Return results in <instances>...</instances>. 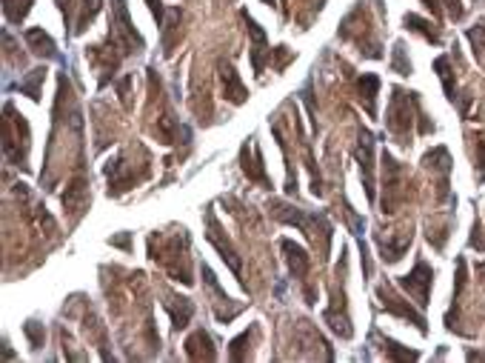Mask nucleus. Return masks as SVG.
<instances>
[{
	"instance_id": "2eb2a0df",
	"label": "nucleus",
	"mask_w": 485,
	"mask_h": 363,
	"mask_svg": "<svg viewBox=\"0 0 485 363\" xmlns=\"http://www.w3.org/2000/svg\"><path fill=\"white\" fill-rule=\"evenodd\" d=\"M280 249L286 252V263H289L292 275H294V278H300V280H306V275H309V269H311V258L306 255V249H303L300 243L289 241V238H283V241H280Z\"/></svg>"
},
{
	"instance_id": "f3484780",
	"label": "nucleus",
	"mask_w": 485,
	"mask_h": 363,
	"mask_svg": "<svg viewBox=\"0 0 485 363\" xmlns=\"http://www.w3.org/2000/svg\"><path fill=\"white\" fill-rule=\"evenodd\" d=\"M377 246H380V258H383L385 263H397V261L405 255V249L411 246V232H400L397 238H383V235H377Z\"/></svg>"
},
{
	"instance_id": "c85d7f7f",
	"label": "nucleus",
	"mask_w": 485,
	"mask_h": 363,
	"mask_svg": "<svg viewBox=\"0 0 485 363\" xmlns=\"http://www.w3.org/2000/svg\"><path fill=\"white\" fill-rule=\"evenodd\" d=\"M383 346H385V354H388L391 360H420V352L405 349V346H400V343H397V340H391V337H385V340H383Z\"/></svg>"
},
{
	"instance_id": "f8f14e48",
	"label": "nucleus",
	"mask_w": 485,
	"mask_h": 363,
	"mask_svg": "<svg viewBox=\"0 0 485 363\" xmlns=\"http://www.w3.org/2000/svg\"><path fill=\"white\" fill-rule=\"evenodd\" d=\"M106 174H109V195H112V198L123 195L126 189H132V186L137 184V180H143V177H146V174H134L123 157L112 160V163L106 166Z\"/></svg>"
},
{
	"instance_id": "b1692460",
	"label": "nucleus",
	"mask_w": 485,
	"mask_h": 363,
	"mask_svg": "<svg viewBox=\"0 0 485 363\" xmlns=\"http://www.w3.org/2000/svg\"><path fill=\"white\" fill-rule=\"evenodd\" d=\"M434 69H437V75H439V80H442V89H445V98L451 100V103H459V95H457V83H454V75H451V60L442 55V58H437L434 60Z\"/></svg>"
},
{
	"instance_id": "dca6fc26",
	"label": "nucleus",
	"mask_w": 485,
	"mask_h": 363,
	"mask_svg": "<svg viewBox=\"0 0 485 363\" xmlns=\"http://www.w3.org/2000/svg\"><path fill=\"white\" fill-rule=\"evenodd\" d=\"M26 43H29V49L35 55H41L46 60H60L63 63V55L58 52V43L49 38V32H43V29H26Z\"/></svg>"
},
{
	"instance_id": "2f4dec72",
	"label": "nucleus",
	"mask_w": 485,
	"mask_h": 363,
	"mask_svg": "<svg viewBox=\"0 0 485 363\" xmlns=\"http://www.w3.org/2000/svg\"><path fill=\"white\" fill-rule=\"evenodd\" d=\"M465 35H468V41H471L474 52H482V49H485V21H482L479 26H471Z\"/></svg>"
},
{
	"instance_id": "58836bf2",
	"label": "nucleus",
	"mask_w": 485,
	"mask_h": 363,
	"mask_svg": "<svg viewBox=\"0 0 485 363\" xmlns=\"http://www.w3.org/2000/svg\"><path fill=\"white\" fill-rule=\"evenodd\" d=\"M149 9H151V15H154V21H157V23H163V18H166V6H163V0H149Z\"/></svg>"
},
{
	"instance_id": "72a5a7b5",
	"label": "nucleus",
	"mask_w": 485,
	"mask_h": 363,
	"mask_svg": "<svg viewBox=\"0 0 485 363\" xmlns=\"http://www.w3.org/2000/svg\"><path fill=\"white\" fill-rule=\"evenodd\" d=\"M476 177L485 180V135L476 137Z\"/></svg>"
},
{
	"instance_id": "1a4fd4ad",
	"label": "nucleus",
	"mask_w": 485,
	"mask_h": 363,
	"mask_svg": "<svg viewBox=\"0 0 485 363\" xmlns=\"http://www.w3.org/2000/svg\"><path fill=\"white\" fill-rule=\"evenodd\" d=\"M354 157L360 163V177H363L366 195H368V201H374V135L368 129H360Z\"/></svg>"
},
{
	"instance_id": "4c0bfd02",
	"label": "nucleus",
	"mask_w": 485,
	"mask_h": 363,
	"mask_svg": "<svg viewBox=\"0 0 485 363\" xmlns=\"http://www.w3.org/2000/svg\"><path fill=\"white\" fill-rule=\"evenodd\" d=\"M275 55H277V72H283V69H286V63L294 58V55H292L286 46H277V49H275Z\"/></svg>"
},
{
	"instance_id": "f704fd0d",
	"label": "nucleus",
	"mask_w": 485,
	"mask_h": 363,
	"mask_svg": "<svg viewBox=\"0 0 485 363\" xmlns=\"http://www.w3.org/2000/svg\"><path fill=\"white\" fill-rule=\"evenodd\" d=\"M439 4H445V9H448V18H451V21H459V18L465 15L462 0H439Z\"/></svg>"
},
{
	"instance_id": "a211bd4d",
	"label": "nucleus",
	"mask_w": 485,
	"mask_h": 363,
	"mask_svg": "<svg viewBox=\"0 0 485 363\" xmlns=\"http://www.w3.org/2000/svg\"><path fill=\"white\" fill-rule=\"evenodd\" d=\"M180 21H183V9L180 6H171L166 9V18H163V55L169 58L174 52V43L180 38Z\"/></svg>"
},
{
	"instance_id": "f257e3e1",
	"label": "nucleus",
	"mask_w": 485,
	"mask_h": 363,
	"mask_svg": "<svg viewBox=\"0 0 485 363\" xmlns=\"http://www.w3.org/2000/svg\"><path fill=\"white\" fill-rule=\"evenodd\" d=\"M269 209H272V215L277 218V221H283V223H292V226H297V229H303L306 232V238L314 243V246H320V258H326L329 255V243H331V223H329V218L326 215H309V212H300V209H294V206H286L283 201H269Z\"/></svg>"
},
{
	"instance_id": "6ab92c4d",
	"label": "nucleus",
	"mask_w": 485,
	"mask_h": 363,
	"mask_svg": "<svg viewBox=\"0 0 485 363\" xmlns=\"http://www.w3.org/2000/svg\"><path fill=\"white\" fill-rule=\"evenodd\" d=\"M186 354H188V360H214L217 352H214V346H211L208 332H203V329L191 332L188 340H186Z\"/></svg>"
},
{
	"instance_id": "c9c22d12",
	"label": "nucleus",
	"mask_w": 485,
	"mask_h": 363,
	"mask_svg": "<svg viewBox=\"0 0 485 363\" xmlns=\"http://www.w3.org/2000/svg\"><path fill=\"white\" fill-rule=\"evenodd\" d=\"M471 246H476L479 252H485V232H482V223L474 221V229H471Z\"/></svg>"
},
{
	"instance_id": "4be33fe9",
	"label": "nucleus",
	"mask_w": 485,
	"mask_h": 363,
	"mask_svg": "<svg viewBox=\"0 0 485 363\" xmlns=\"http://www.w3.org/2000/svg\"><path fill=\"white\" fill-rule=\"evenodd\" d=\"M357 92H360V100L366 103V112L374 117L377 115V92H380V78L377 75H363L357 80Z\"/></svg>"
},
{
	"instance_id": "7ed1b4c3",
	"label": "nucleus",
	"mask_w": 485,
	"mask_h": 363,
	"mask_svg": "<svg viewBox=\"0 0 485 363\" xmlns=\"http://www.w3.org/2000/svg\"><path fill=\"white\" fill-rule=\"evenodd\" d=\"M109 43L117 46V52L126 58V55H134V52H143L146 49V41L143 35L134 29L132 23V15H129V6L126 0H114L112 4V21H109Z\"/></svg>"
},
{
	"instance_id": "ea45409f",
	"label": "nucleus",
	"mask_w": 485,
	"mask_h": 363,
	"mask_svg": "<svg viewBox=\"0 0 485 363\" xmlns=\"http://www.w3.org/2000/svg\"><path fill=\"white\" fill-rule=\"evenodd\" d=\"M132 80H134V78H132V75H126V78H123V80L117 83V92H120V100H123L126 106H129V89H132Z\"/></svg>"
},
{
	"instance_id": "a878e982",
	"label": "nucleus",
	"mask_w": 485,
	"mask_h": 363,
	"mask_svg": "<svg viewBox=\"0 0 485 363\" xmlns=\"http://www.w3.org/2000/svg\"><path fill=\"white\" fill-rule=\"evenodd\" d=\"M403 23H405V29H411V32H417V35H422L425 41H431V43H439V32L425 21V18H420V15H405L403 18Z\"/></svg>"
},
{
	"instance_id": "20e7f679",
	"label": "nucleus",
	"mask_w": 485,
	"mask_h": 363,
	"mask_svg": "<svg viewBox=\"0 0 485 363\" xmlns=\"http://www.w3.org/2000/svg\"><path fill=\"white\" fill-rule=\"evenodd\" d=\"M186 246H188V235H186V229H180V235H174L171 241H166V249L160 252H154V249H149L151 252V258L157 261V263H163L166 269H169V275L174 278V280H180V283H194V278H191V269H188V252H186Z\"/></svg>"
},
{
	"instance_id": "9d476101",
	"label": "nucleus",
	"mask_w": 485,
	"mask_h": 363,
	"mask_svg": "<svg viewBox=\"0 0 485 363\" xmlns=\"http://www.w3.org/2000/svg\"><path fill=\"white\" fill-rule=\"evenodd\" d=\"M240 163H242V172H246L249 180L260 184L263 189H272V177L266 174L263 152H260L257 143H242V149H240Z\"/></svg>"
},
{
	"instance_id": "6e6552de",
	"label": "nucleus",
	"mask_w": 485,
	"mask_h": 363,
	"mask_svg": "<svg viewBox=\"0 0 485 363\" xmlns=\"http://www.w3.org/2000/svg\"><path fill=\"white\" fill-rule=\"evenodd\" d=\"M377 298H380V303H383V309H385L388 315H397V317H405V320H411V323H414V326H417L422 335L428 332V326H425V317H422V315H420V312H417V309H414L408 300H403V298H400V295H397V292H394L388 283H380V286H377Z\"/></svg>"
},
{
	"instance_id": "c756f323",
	"label": "nucleus",
	"mask_w": 485,
	"mask_h": 363,
	"mask_svg": "<svg viewBox=\"0 0 485 363\" xmlns=\"http://www.w3.org/2000/svg\"><path fill=\"white\" fill-rule=\"evenodd\" d=\"M255 332H257V329L242 332L240 337H234V340H231V349H228V357H231V360H237V363H240V360H246V343H252V335H255Z\"/></svg>"
},
{
	"instance_id": "0eeeda50",
	"label": "nucleus",
	"mask_w": 485,
	"mask_h": 363,
	"mask_svg": "<svg viewBox=\"0 0 485 363\" xmlns=\"http://www.w3.org/2000/svg\"><path fill=\"white\" fill-rule=\"evenodd\" d=\"M206 226H208V232H206V238H208V243L220 252V258L228 263V269L240 278V283H242V261H240V255L234 252V246L223 238V229H220V223H217V218H214V209L208 206L206 209Z\"/></svg>"
},
{
	"instance_id": "aec40b11",
	"label": "nucleus",
	"mask_w": 485,
	"mask_h": 363,
	"mask_svg": "<svg viewBox=\"0 0 485 363\" xmlns=\"http://www.w3.org/2000/svg\"><path fill=\"white\" fill-rule=\"evenodd\" d=\"M166 309H169V315H171V326H174V329H186L188 320H191V315H194V303H191L188 298H177V295H169Z\"/></svg>"
},
{
	"instance_id": "a19ab883",
	"label": "nucleus",
	"mask_w": 485,
	"mask_h": 363,
	"mask_svg": "<svg viewBox=\"0 0 485 363\" xmlns=\"http://www.w3.org/2000/svg\"><path fill=\"white\" fill-rule=\"evenodd\" d=\"M112 246H120V249H132V235H129V232H123V235L112 238Z\"/></svg>"
},
{
	"instance_id": "393cba45",
	"label": "nucleus",
	"mask_w": 485,
	"mask_h": 363,
	"mask_svg": "<svg viewBox=\"0 0 485 363\" xmlns=\"http://www.w3.org/2000/svg\"><path fill=\"white\" fill-rule=\"evenodd\" d=\"M43 80H46V66H38V69H32L21 83H18V89L23 92V95H29L35 103L41 100V86H43Z\"/></svg>"
},
{
	"instance_id": "423d86ee",
	"label": "nucleus",
	"mask_w": 485,
	"mask_h": 363,
	"mask_svg": "<svg viewBox=\"0 0 485 363\" xmlns=\"http://www.w3.org/2000/svg\"><path fill=\"white\" fill-rule=\"evenodd\" d=\"M414 300H417V306L420 309H425L428 306V300H431V283H434V272H431V266L425 263V261H417L414 263V269L408 272V275H403L400 280H397Z\"/></svg>"
},
{
	"instance_id": "cd10ccee",
	"label": "nucleus",
	"mask_w": 485,
	"mask_h": 363,
	"mask_svg": "<svg viewBox=\"0 0 485 363\" xmlns=\"http://www.w3.org/2000/svg\"><path fill=\"white\" fill-rule=\"evenodd\" d=\"M32 12V0H4V15L9 23H23Z\"/></svg>"
},
{
	"instance_id": "f03ea898",
	"label": "nucleus",
	"mask_w": 485,
	"mask_h": 363,
	"mask_svg": "<svg viewBox=\"0 0 485 363\" xmlns=\"http://www.w3.org/2000/svg\"><path fill=\"white\" fill-rule=\"evenodd\" d=\"M420 98L417 92H405L400 86L391 89V100H388V112H385V126L388 132L405 146L411 143V123L420 120Z\"/></svg>"
},
{
	"instance_id": "37998d69",
	"label": "nucleus",
	"mask_w": 485,
	"mask_h": 363,
	"mask_svg": "<svg viewBox=\"0 0 485 363\" xmlns=\"http://www.w3.org/2000/svg\"><path fill=\"white\" fill-rule=\"evenodd\" d=\"M468 360H485V352H468Z\"/></svg>"
},
{
	"instance_id": "bb28decb",
	"label": "nucleus",
	"mask_w": 485,
	"mask_h": 363,
	"mask_svg": "<svg viewBox=\"0 0 485 363\" xmlns=\"http://www.w3.org/2000/svg\"><path fill=\"white\" fill-rule=\"evenodd\" d=\"M103 6V0H80V15H78V26H75V35H83L89 29V23L97 18Z\"/></svg>"
},
{
	"instance_id": "7c9ffc66",
	"label": "nucleus",
	"mask_w": 485,
	"mask_h": 363,
	"mask_svg": "<svg viewBox=\"0 0 485 363\" xmlns=\"http://www.w3.org/2000/svg\"><path fill=\"white\" fill-rule=\"evenodd\" d=\"M391 69L397 72V75H411V60L405 58V46L397 41L394 43V55H391Z\"/></svg>"
},
{
	"instance_id": "9b49d317",
	"label": "nucleus",
	"mask_w": 485,
	"mask_h": 363,
	"mask_svg": "<svg viewBox=\"0 0 485 363\" xmlns=\"http://www.w3.org/2000/svg\"><path fill=\"white\" fill-rule=\"evenodd\" d=\"M240 15H242V21H246L249 35H252V66H255V75L260 78V75H263V69H266V58H272V55H275V49H269V38H266V32L255 23V18H249V12H240Z\"/></svg>"
},
{
	"instance_id": "39448f33",
	"label": "nucleus",
	"mask_w": 485,
	"mask_h": 363,
	"mask_svg": "<svg viewBox=\"0 0 485 363\" xmlns=\"http://www.w3.org/2000/svg\"><path fill=\"white\" fill-rule=\"evenodd\" d=\"M383 169H385V177H383V212L385 215H394L403 201H405V174H403V166L388 154L383 152Z\"/></svg>"
},
{
	"instance_id": "473e14b6",
	"label": "nucleus",
	"mask_w": 485,
	"mask_h": 363,
	"mask_svg": "<svg viewBox=\"0 0 485 363\" xmlns=\"http://www.w3.org/2000/svg\"><path fill=\"white\" fill-rule=\"evenodd\" d=\"M23 329H26V335H29L32 346H35V349H41V346H43V335H46V332H43V326H38L35 320H29Z\"/></svg>"
},
{
	"instance_id": "79ce46f5",
	"label": "nucleus",
	"mask_w": 485,
	"mask_h": 363,
	"mask_svg": "<svg viewBox=\"0 0 485 363\" xmlns=\"http://www.w3.org/2000/svg\"><path fill=\"white\" fill-rule=\"evenodd\" d=\"M422 6H425V9H431V15H434V18L439 15V0H422Z\"/></svg>"
},
{
	"instance_id": "e433bc0d",
	"label": "nucleus",
	"mask_w": 485,
	"mask_h": 363,
	"mask_svg": "<svg viewBox=\"0 0 485 363\" xmlns=\"http://www.w3.org/2000/svg\"><path fill=\"white\" fill-rule=\"evenodd\" d=\"M346 218H348V223H351V229H354V235L357 238H363V229H366V221H360L348 206H346Z\"/></svg>"
},
{
	"instance_id": "c03bdc74",
	"label": "nucleus",
	"mask_w": 485,
	"mask_h": 363,
	"mask_svg": "<svg viewBox=\"0 0 485 363\" xmlns=\"http://www.w3.org/2000/svg\"><path fill=\"white\" fill-rule=\"evenodd\" d=\"M263 4H269V6H275V0H263Z\"/></svg>"
},
{
	"instance_id": "5701e85b",
	"label": "nucleus",
	"mask_w": 485,
	"mask_h": 363,
	"mask_svg": "<svg viewBox=\"0 0 485 363\" xmlns=\"http://www.w3.org/2000/svg\"><path fill=\"white\" fill-rule=\"evenodd\" d=\"M323 317H326V323L331 326V332H337L343 340H348V337L354 335L351 320H348V315H346V303L340 306V312H337V303H331V306L323 312Z\"/></svg>"
},
{
	"instance_id": "ddd939ff",
	"label": "nucleus",
	"mask_w": 485,
	"mask_h": 363,
	"mask_svg": "<svg viewBox=\"0 0 485 363\" xmlns=\"http://www.w3.org/2000/svg\"><path fill=\"white\" fill-rule=\"evenodd\" d=\"M422 163H425L431 172H437V174H439L437 195H439V201H445V198H448V174H451V157H448V149H445V146L431 149V152L422 157Z\"/></svg>"
},
{
	"instance_id": "412c9836",
	"label": "nucleus",
	"mask_w": 485,
	"mask_h": 363,
	"mask_svg": "<svg viewBox=\"0 0 485 363\" xmlns=\"http://www.w3.org/2000/svg\"><path fill=\"white\" fill-rule=\"evenodd\" d=\"M86 198H89V186H86V177H75L72 184L66 186L63 192V206L69 212H80L86 206Z\"/></svg>"
},
{
	"instance_id": "4468645a",
	"label": "nucleus",
	"mask_w": 485,
	"mask_h": 363,
	"mask_svg": "<svg viewBox=\"0 0 485 363\" xmlns=\"http://www.w3.org/2000/svg\"><path fill=\"white\" fill-rule=\"evenodd\" d=\"M220 83H223V95H225V100H231L234 106H240V103H246V100H249V89L242 86L240 75H237V72H234V66H231V63H225V60H220Z\"/></svg>"
}]
</instances>
